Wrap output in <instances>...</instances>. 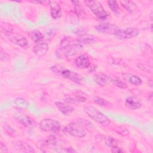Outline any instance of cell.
I'll list each match as a JSON object with an SVG mask.
<instances>
[{"label": "cell", "mask_w": 153, "mask_h": 153, "mask_svg": "<svg viewBox=\"0 0 153 153\" xmlns=\"http://www.w3.org/2000/svg\"><path fill=\"white\" fill-rule=\"evenodd\" d=\"M125 106L132 110L139 109L142 106V102L140 100L134 96H128L125 99Z\"/></svg>", "instance_id": "cell-14"}, {"label": "cell", "mask_w": 153, "mask_h": 153, "mask_svg": "<svg viewBox=\"0 0 153 153\" xmlns=\"http://www.w3.org/2000/svg\"><path fill=\"white\" fill-rule=\"evenodd\" d=\"M64 130L66 133L75 137L82 138L87 135L85 128L81 124L75 122L69 123Z\"/></svg>", "instance_id": "cell-6"}, {"label": "cell", "mask_w": 153, "mask_h": 153, "mask_svg": "<svg viewBox=\"0 0 153 153\" xmlns=\"http://www.w3.org/2000/svg\"><path fill=\"white\" fill-rule=\"evenodd\" d=\"M122 76L125 82H129L131 84L139 85L142 84V81L141 78L137 75L128 73H124L123 74Z\"/></svg>", "instance_id": "cell-18"}, {"label": "cell", "mask_w": 153, "mask_h": 153, "mask_svg": "<svg viewBox=\"0 0 153 153\" xmlns=\"http://www.w3.org/2000/svg\"><path fill=\"white\" fill-rule=\"evenodd\" d=\"M75 64L79 68H87L91 65L90 57L86 54H81L76 58L75 60Z\"/></svg>", "instance_id": "cell-12"}, {"label": "cell", "mask_w": 153, "mask_h": 153, "mask_svg": "<svg viewBox=\"0 0 153 153\" xmlns=\"http://www.w3.org/2000/svg\"><path fill=\"white\" fill-rule=\"evenodd\" d=\"M94 81L101 87L106 86L109 82H111V78L103 74H95L93 76Z\"/></svg>", "instance_id": "cell-17"}, {"label": "cell", "mask_w": 153, "mask_h": 153, "mask_svg": "<svg viewBox=\"0 0 153 153\" xmlns=\"http://www.w3.org/2000/svg\"><path fill=\"white\" fill-rule=\"evenodd\" d=\"M108 5L109 8L112 11H113L114 13H120V7L117 4V2L115 1H108Z\"/></svg>", "instance_id": "cell-26"}, {"label": "cell", "mask_w": 153, "mask_h": 153, "mask_svg": "<svg viewBox=\"0 0 153 153\" xmlns=\"http://www.w3.org/2000/svg\"><path fill=\"white\" fill-rule=\"evenodd\" d=\"M93 102L96 103L99 105V106H103L106 108H111L112 106V105L111 102H109L108 100L102 98L100 97L99 96H95L93 99Z\"/></svg>", "instance_id": "cell-23"}, {"label": "cell", "mask_w": 153, "mask_h": 153, "mask_svg": "<svg viewBox=\"0 0 153 153\" xmlns=\"http://www.w3.org/2000/svg\"><path fill=\"white\" fill-rule=\"evenodd\" d=\"M111 152L114 153H120V152H123L124 151L121 149V148H119L118 146H115L111 148Z\"/></svg>", "instance_id": "cell-31"}, {"label": "cell", "mask_w": 153, "mask_h": 153, "mask_svg": "<svg viewBox=\"0 0 153 153\" xmlns=\"http://www.w3.org/2000/svg\"><path fill=\"white\" fill-rule=\"evenodd\" d=\"M51 69L52 71L59 74L62 77L71 80L76 84H81L82 82L81 75L74 71L66 69L62 67H59L58 66H51Z\"/></svg>", "instance_id": "cell-3"}, {"label": "cell", "mask_w": 153, "mask_h": 153, "mask_svg": "<svg viewBox=\"0 0 153 153\" xmlns=\"http://www.w3.org/2000/svg\"><path fill=\"white\" fill-rule=\"evenodd\" d=\"M6 35L7 36L8 40L14 44L17 45L22 47H25L28 44V41L27 39L25 36L19 33L10 32L7 33Z\"/></svg>", "instance_id": "cell-11"}, {"label": "cell", "mask_w": 153, "mask_h": 153, "mask_svg": "<svg viewBox=\"0 0 153 153\" xmlns=\"http://www.w3.org/2000/svg\"><path fill=\"white\" fill-rule=\"evenodd\" d=\"M83 46L70 36H65L61 40L59 48L56 51V56L58 59L69 58L81 52Z\"/></svg>", "instance_id": "cell-1"}, {"label": "cell", "mask_w": 153, "mask_h": 153, "mask_svg": "<svg viewBox=\"0 0 153 153\" xmlns=\"http://www.w3.org/2000/svg\"><path fill=\"white\" fill-rule=\"evenodd\" d=\"M74 33L75 35H77L79 36H82V35H84L87 34V30L85 29L80 27V28L75 29V30H74Z\"/></svg>", "instance_id": "cell-29"}, {"label": "cell", "mask_w": 153, "mask_h": 153, "mask_svg": "<svg viewBox=\"0 0 153 153\" xmlns=\"http://www.w3.org/2000/svg\"><path fill=\"white\" fill-rule=\"evenodd\" d=\"M8 152V148L7 146L2 142H0V152L1 153H5Z\"/></svg>", "instance_id": "cell-30"}, {"label": "cell", "mask_w": 153, "mask_h": 153, "mask_svg": "<svg viewBox=\"0 0 153 153\" xmlns=\"http://www.w3.org/2000/svg\"><path fill=\"white\" fill-rule=\"evenodd\" d=\"M29 35L30 39L37 44L42 42L44 39L43 34L38 30H33L30 31L29 33Z\"/></svg>", "instance_id": "cell-22"}, {"label": "cell", "mask_w": 153, "mask_h": 153, "mask_svg": "<svg viewBox=\"0 0 153 153\" xmlns=\"http://www.w3.org/2000/svg\"><path fill=\"white\" fill-rule=\"evenodd\" d=\"M13 145L14 149L19 152H35V150L33 149V148L29 144L22 140H18L13 142Z\"/></svg>", "instance_id": "cell-13"}, {"label": "cell", "mask_w": 153, "mask_h": 153, "mask_svg": "<svg viewBox=\"0 0 153 153\" xmlns=\"http://www.w3.org/2000/svg\"><path fill=\"white\" fill-rule=\"evenodd\" d=\"M104 142L107 146H108L111 148L115 146H118L117 145H118L117 140L112 137H109V136L105 137Z\"/></svg>", "instance_id": "cell-27"}, {"label": "cell", "mask_w": 153, "mask_h": 153, "mask_svg": "<svg viewBox=\"0 0 153 153\" xmlns=\"http://www.w3.org/2000/svg\"><path fill=\"white\" fill-rule=\"evenodd\" d=\"M84 111L90 118L102 126H108L111 123V120L106 115L92 106H85Z\"/></svg>", "instance_id": "cell-2"}, {"label": "cell", "mask_w": 153, "mask_h": 153, "mask_svg": "<svg viewBox=\"0 0 153 153\" xmlns=\"http://www.w3.org/2000/svg\"><path fill=\"white\" fill-rule=\"evenodd\" d=\"M54 103L58 110L64 115H68L74 111V108L66 102L57 101Z\"/></svg>", "instance_id": "cell-16"}, {"label": "cell", "mask_w": 153, "mask_h": 153, "mask_svg": "<svg viewBox=\"0 0 153 153\" xmlns=\"http://www.w3.org/2000/svg\"><path fill=\"white\" fill-rule=\"evenodd\" d=\"M51 16L53 19H57L61 16V8L59 4L56 1H49Z\"/></svg>", "instance_id": "cell-19"}, {"label": "cell", "mask_w": 153, "mask_h": 153, "mask_svg": "<svg viewBox=\"0 0 153 153\" xmlns=\"http://www.w3.org/2000/svg\"><path fill=\"white\" fill-rule=\"evenodd\" d=\"M62 152H76V151L73 148H65V150H62Z\"/></svg>", "instance_id": "cell-32"}, {"label": "cell", "mask_w": 153, "mask_h": 153, "mask_svg": "<svg viewBox=\"0 0 153 153\" xmlns=\"http://www.w3.org/2000/svg\"><path fill=\"white\" fill-rule=\"evenodd\" d=\"M120 2L122 6L130 13L133 12L137 8L136 4L131 1H121Z\"/></svg>", "instance_id": "cell-24"}, {"label": "cell", "mask_w": 153, "mask_h": 153, "mask_svg": "<svg viewBox=\"0 0 153 153\" xmlns=\"http://www.w3.org/2000/svg\"><path fill=\"white\" fill-rule=\"evenodd\" d=\"M95 29L98 32L109 34V35H113L115 36L117 34V33L120 29V28L117 25L112 23H109L97 25L95 26Z\"/></svg>", "instance_id": "cell-8"}, {"label": "cell", "mask_w": 153, "mask_h": 153, "mask_svg": "<svg viewBox=\"0 0 153 153\" xmlns=\"http://www.w3.org/2000/svg\"><path fill=\"white\" fill-rule=\"evenodd\" d=\"M96 38L95 36L90 35H84L81 36H79L78 39H76V41L78 44L81 45L82 46H84V45L90 44L95 42Z\"/></svg>", "instance_id": "cell-21"}, {"label": "cell", "mask_w": 153, "mask_h": 153, "mask_svg": "<svg viewBox=\"0 0 153 153\" xmlns=\"http://www.w3.org/2000/svg\"><path fill=\"white\" fill-rule=\"evenodd\" d=\"M29 102L26 99L22 97H17L15 99L13 102V106L19 110L26 109L29 106Z\"/></svg>", "instance_id": "cell-20"}, {"label": "cell", "mask_w": 153, "mask_h": 153, "mask_svg": "<svg viewBox=\"0 0 153 153\" xmlns=\"http://www.w3.org/2000/svg\"><path fill=\"white\" fill-rule=\"evenodd\" d=\"M111 82L116 87L120 88H127L128 85L125 81H123L118 78H112Z\"/></svg>", "instance_id": "cell-25"}, {"label": "cell", "mask_w": 153, "mask_h": 153, "mask_svg": "<svg viewBox=\"0 0 153 153\" xmlns=\"http://www.w3.org/2000/svg\"><path fill=\"white\" fill-rule=\"evenodd\" d=\"M139 31L138 29L130 27L124 29H120L115 36L120 39H130L137 36L139 35Z\"/></svg>", "instance_id": "cell-10"}, {"label": "cell", "mask_w": 153, "mask_h": 153, "mask_svg": "<svg viewBox=\"0 0 153 153\" xmlns=\"http://www.w3.org/2000/svg\"><path fill=\"white\" fill-rule=\"evenodd\" d=\"M84 2L97 19L102 21L106 20L108 14L101 4L96 1H85Z\"/></svg>", "instance_id": "cell-4"}, {"label": "cell", "mask_w": 153, "mask_h": 153, "mask_svg": "<svg viewBox=\"0 0 153 153\" xmlns=\"http://www.w3.org/2000/svg\"><path fill=\"white\" fill-rule=\"evenodd\" d=\"M10 58V54L7 53L6 51H5V50H4L2 48H1V51H0V59L1 60L2 62H6L7 60H8Z\"/></svg>", "instance_id": "cell-28"}, {"label": "cell", "mask_w": 153, "mask_h": 153, "mask_svg": "<svg viewBox=\"0 0 153 153\" xmlns=\"http://www.w3.org/2000/svg\"><path fill=\"white\" fill-rule=\"evenodd\" d=\"M39 126L41 130L52 133L58 132L61 128L60 123L58 121L52 118H44L42 120Z\"/></svg>", "instance_id": "cell-5"}, {"label": "cell", "mask_w": 153, "mask_h": 153, "mask_svg": "<svg viewBox=\"0 0 153 153\" xmlns=\"http://www.w3.org/2000/svg\"><path fill=\"white\" fill-rule=\"evenodd\" d=\"M49 47L45 42H41L36 44L33 47V52L38 57L44 56L48 51Z\"/></svg>", "instance_id": "cell-15"}, {"label": "cell", "mask_w": 153, "mask_h": 153, "mask_svg": "<svg viewBox=\"0 0 153 153\" xmlns=\"http://www.w3.org/2000/svg\"><path fill=\"white\" fill-rule=\"evenodd\" d=\"M13 118L19 124L27 128L35 127L36 123L32 118L21 112H16L13 114Z\"/></svg>", "instance_id": "cell-7"}, {"label": "cell", "mask_w": 153, "mask_h": 153, "mask_svg": "<svg viewBox=\"0 0 153 153\" xmlns=\"http://www.w3.org/2000/svg\"><path fill=\"white\" fill-rule=\"evenodd\" d=\"M87 99V95L81 91H77L73 96H66L64 98L65 102L69 104H78V103L84 102Z\"/></svg>", "instance_id": "cell-9"}]
</instances>
